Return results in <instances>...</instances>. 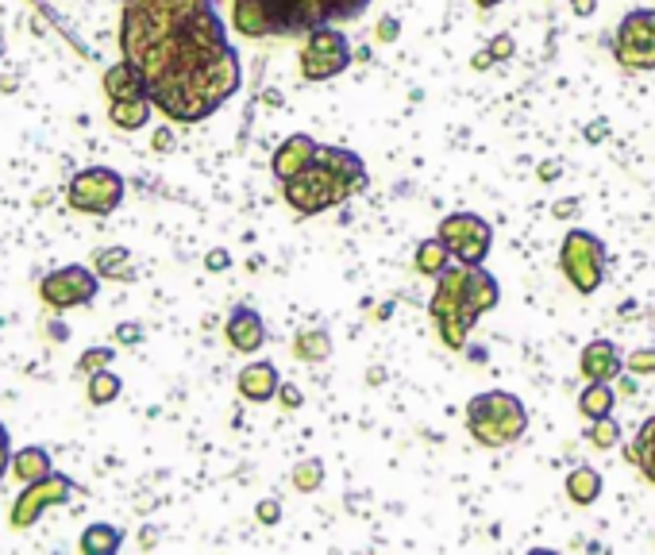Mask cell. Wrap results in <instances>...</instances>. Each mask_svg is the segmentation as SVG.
Returning a JSON list of instances; mask_svg holds the SVG:
<instances>
[{
  "label": "cell",
  "instance_id": "cell-21",
  "mask_svg": "<svg viewBox=\"0 0 655 555\" xmlns=\"http://www.w3.org/2000/svg\"><path fill=\"white\" fill-rule=\"evenodd\" d=\"M105 93H108V101H123V97H140V93H147V85H143V78L131 70V62H120L105 74Z\"/></svg>",
  "mask_w": 655,
  "mask_h": 555
},
{
  "label": "cell",
  "instance_id": "cell-11",
  "mask_svg": "<svg viewBox=\"0 0 655 555\" xmlns=\"http://www.w3.org/2000/svg\"><path fill=\"white\" fill-rule=\"evenodd\" d=\"M440 239L458 262H471V267H483V259L490 255L493 232L490 224L478 213H451L448 221L440 224Z\"/></svg>",
  "mask_w": 655,
  "mask_h": 555
},
{
  "label": "cell",
  "instance_id": "cell-7",
  "mask_svg": "<svg viewBox=\"0 0 655 555\" xmlns=\"http://www.w3.org/2000/svg\"><path fill=\"white\" fill-rule=\"evenodd\" d=\"M66 201H70L74 213L108 216L123 201V178L116 170H108V166H90V170L74 174V181L66 189Z\"/></svg>",
  "mask_w": 655,
  "mask_h": 555
},
{
  "label": "cell",
  "instance_id": "cell-24",
  "mask_svg": "<svg viewBox=\"0 0 655 555\" xmlns=\"http://www.w3.org/2000/svg\"><path fill=\"white\" fill-rule=\"evenodd\" d=\"M120 544H123V532L116 529V524H90V529L82 532V552L90 555H108Z\"/></svg>",
  "mask_w": 655,
  "mask_h": 555
},
{
  "label": "cell",
  "instance_id": "cell-26",
  "mask_svg": "<svg viewBox=\"0 0 655 555\" xmlns=\"http://www.w3.org/2000/svg\"><path fill=\"white\" fill-rule=\"evenodd\" d=\"M120 390H123V382H120V375H112V367L90 375V405H112V401L120 398Z\"/></svg>",
  "mask_w": 655,
  "mask_h": 555
},
{
  "label": "cell",
  "instance_id": "cell-35",
  "mask_svg": "<svg viewBox=\"0 0 655 555\" xmlns=\"http://www.w3.org/2000/svg\"><path fill=\"white\" fill-rule=\"evenodd\" d=\"M571 9H574V16H590V12L598 9V0H571Z\"/></svg>",
  "mask_w": 655,
  "mask_h": 555
},
{
  "label": "cell",
  "instance_id": "cell-34",
  "mask_svg": "<svg viewBox=\"0 0 655 555\" xmlns=\"http://www.w3.org/2000/svg\"><path fill=\"white\" fill-rule=\"evenodd\" d=\"M278 393H282V401H286L289 409L301 405V390H297V386H278Z\"/></svg>",
  "mask_w": 655,
  "mask_h": 555
},
{
  "label": "cell",
  "instance_id": "cell-27",
  "mask_svg": "<svg viewBox=\"0 0 655 555\" xmlns=\"http://www.w3.org/2000/svg\"><path fill=\"white\" fill-rule=\"evenodd\" d=\"M97 274L105 278H131L128 270V247H105L97 255Z\"/></svg>",
  "mask_w": 655,
  "mask_h": 555
},
{
  "label": "cell",
  "instance_id": "cell-15",
  "mask_svg": "<svg viewBox=\"0 0 655 555\" xmlns=\"http://www.w3.org/2000/svg\"><path fill=\"white\" fill-rule=\"evenodd\" d=\"M312 155H317V143H312L309 135H289L286 143H282L278 151H274V174H278L282 181L297 178V174L305 170V166L312 163Z\"/></svg>",
  "mask_w": 655,
  "mask_h": 555
},
{
  "label": "cell",
  "instance_id": "cell-33",
  "mask_svg": "<svg viewBox=\"0 0 655 555\" xmlns=\"http://www.w3.org/2000/svg\"><path fill=\"white\" fill-rule=\"evenodd\" d=\"M140 335H143L140 324H120V328H116V340H120V343H135Z\"/></svg>",
  "mask_w": 655,
  "mask_h": 555
},
{
  "label": "cell",
  "instance_id": "cell-17",
  "mask_svg": "<svg viewBox=\"0 0 655 555\" xmlns=\"http://www.w3.org/2000/svg\"><path fill=\"white\" fill-rule=\"evenodd\" d=\"M151 108H155V101H151L147 93H140V97H123V101H108V120H112L120 131H140V128H147Z\"/></svg>",
  "mask_w": 655,
  "mask_h": 555
},
{
  "label": "cell",
  "instance_id": "cell-22",
  "mask_svg": "<svg viewBox=\"0 0 655 555\" xmlns=\"http://www.w3.org/2000/svg\"><path fill=\"white\" fill-rule=\"evenodd\" d=\"M614 405H617V398H614V390H609V382H590L579 398V413L586 416V421L614 416Z\"/></svg>",
  "mask_w": 655,
  "mask_h": 555
},
{
  "label": "cell",
  "instance_id": "cell-32",
  "mask_svg": "<svg viewBox=\"0 0 655 555\" xmlns=\"http://www.w3.org/2000/svg\"><path fill=\"white\" fill-rule=\"evenodd\" d=\"M629 370L632 375H655V352H647V347L644 352H636L629 359Z\"/></svg>",
  "mask_w": 655,
  "mask_h": 555
},
{
  "label": "cell",
  "instance_id": "cell-36",
  "mask_svg": "<svg viewBox=\"0 0 655 555\" xmlns=\"http://www.w3.org/2000/svg\"><path fill=\"white\" fill-rule=\"evenodd\" d=\"M209 267H213V270H224V267H228V255H209Z\"/></svg>",
  "mask_w": 655,
  "mask_h": 555
},
{
  "label": "cell",
  "instance_id": "cell-28",
  "mask_svg": "<svg viewBox=\"0 0 655 555\" xmlns=\"http://www.w3.org/2000/svg\"><path fill=\"white\" fill-rule=\"evenodd\" d=\"M617 436H621V428H617L614 416H602V421H594V428H590V444H594V448H614Z\"/></svg>",
  "mask_w": 655,
  "mask_h": 555
},
{
  "label": "cell",
  "instance_id": "cell-4",
  "mask_svg": "<svg viewBox=\"0 0 655 555\" xmlns=\"http://www.w3.org/2000/svg\"><path fill=\"white\" fill-rule=\"evenodd\" d=\"M367 186V166L355 151L344 147H317L312 163L305 166L297 178L286 181V201L294 204L301 216L324 213V209H336L347 197H355Z\"/></svg>",
  "mask_w": 655,
  "mask_h": 555
},
{
  "label": "cell",
  "instance_id": "cell-30",
  "mask_svg": "<svg viewBox=\"0 0 655 555\" xmlns=\"http://www.w3.org/2000/svg\"><path fill=\"white\" fill-rule=\"evenodd\" d=\"M320 479H324V467H320L317 459H309V463H301V467H297V474H294L297 491H317Z\"/></svg>",
  "mask_w": 655,
  "mask_h": 555
},
{
  "label": "cell",
  "instance_id": "cell-2",
  "mask_svg": "<svg viewBox=\"0 0 655 555\" xmlns=\"http://www.w3.org/2000/svg\"><path fill=\"white\" fill-rule=\"evenodd\" d=\"M498 297H501L498 282L483 267L458 262V267L443 270L428 309H432V320L440 328V340L448 343L451 352H458L467 343L471 328L478 324L483 312H490L498 305Z\"/></svg>",
  "mask_w": 655,
  "mask_h": 555
},
{
  "label": "cell",
  "instance_id": "cell-38",
  "mask_svg": "<svg viewBox=\"0 0 655 555\" xmlns=\"http://www.w3.org/2000/svg\"><path fill=\"white\" fill-rule=\"evenodd\" d=\"M478 9H493V4H501V0H475Z\"/></svg>",
  "mask_w": 655,
  "mask_h": 555
},
{
  "label": "cell",
  "instance_id": "cell-9",
  "mask_svg": "<svg viewBox=\"0 0 655 555\" xmlns=\"http://www.w3.org/2000/svg\"><path fill=\"white\" fill-rule=\"evenodd\" d=\"M100 290V274L82 262H70V267L50 270L39 282V297L50 309H78V305H90Z\"/></svg>",
  "mask_w": 655,
  "mask_h": 555
},
{
  "label": "cell",
  "instance_id": "cell-25",
  "mask_svg": "<svg viewBox=\"0 0 655 555\" xmlns=\"http://www.w3.org/2000/svg\"><path fill=\"white\" fill-rule=\"evenodd\" d=\"M448 259H451V251L443 247V239H425L417 251V270L428 278H440L443 270H448Z\"/></svg>",
  "mask_w": 655,
  "mask_h": 555
},
{
  "label": "cell",
  "instance_id": "cell-1",
  "mask_svg": "<svg viewBox=\"0 0 655 555\" xmlns=\"http://www.w3.org/2000/svg\"><path fill=\"white\" fill-rule=\"evenodd\" d=\"M120 50L158 113L178 123L209 120L243 82L213 0H123Z\"/></svg>",
  "mask_w": 655,
  "mask_h": 555
},
{
  "label": "cell",
  "instance_id": "cell-3",
  "mask_svg": "<svg viewBox=\"0 0 655 555\" xmlns=\"http://www.w3.org/2000/svg\"><path fill=\"white\" fill-rule=\"evenodd\" d=\"M370 0H236V32L251 39L271 35H309L312 27L362 16Z\"/></svg>",
  "mask_w": 655,
  "mask_h": 555
},
{
  "label": "cell",
  "instance_id": "cell-39",
  "mask_svg": "<svg viewBox=\"0 0 655 555\" xmlns=\"http://www.w3.org/2000/svg\"><path fill=\"white\" fill-rule=\"evenodd\" d=\"M0 58H4V35H0Z\"/></svg>",
  "mask_w": 655,
  "mask_h": 555
},
{
  "label": "cell",
  "instance_id": "cell-8",
  "mask_svg": "<svg viewBox=\"0 0 655 555\" xmlns=\"http://www.w3.org/2000/svg\"><path fill=\"white\" fill-rule=\"evenodd\" d=\"M352 66V47H347V35H340L336 27H312L301 43V74L309 82H327V78L344 74Z\"/></svg>",
  "mask_w": 655,
  "mask_h": 555
},
{
  "label": "cell",
  "instance_id": "cell-29",
  "mask_svg": "<svg viewBox=\"0 0 655 555\" xmlns=\"http://www.w3.org/2000/svg\"><path fill=\"white\" fill-rule=\"evenodd\" d=\"M112 367V347H93V352H85L82 359H78V370L82 375H97V370Z\"/></svg>",
  "mask_w": 655,
  "mask_h": 555
},
{
  "label": "cell",
  "instance_id": "cell-12",
  "mask_svg": "<svg viewBox=\"0 0 655 555\" xmlns=\"http://www.w3.org/2000/svg\"><path fill=\"white\" fill-rule=\"evenodd\" d=\"M74 479H66V474L50 471L47 479L39 482H27V491L12 501V529H32L50 506H66V501L74 498Z\"/></svg>",
  "mask_w": 655,
  "mask_h": 555
},
{
  "label": "cell",
  "instance_id": "cell-23",
  "mask_svg": "<svg viewBox=\"0 0 655 555\" xmlns=\"http://www.w3.org/2000/svg\"><path fill=\"white\" fill-rule=\"evenodd\" d=\"M294 355L301 363H324L327 355H332V340H327V332H320V328H305V332H297Z\"/></svg>",
  "mask_w": 655,
  "mask_h": 555
},
{
  "label": "cell",
  "instance_id": "cell-5",
  "mask_svg": "<svg viewBox=\"0 0 655 555\" xmlns=\"http://www.w3.org/2000/svg\"><path fill=\"white\" fill-rule=\"evenodd\" d=\"M467 428L478 444H486V448H509V444L521 440L524 428H528V413H524L521 398L490 390V393L471 398Z\"/></svg>",
  "mask_w": 655,
  "mask_h": 555
},
{
  "label": "cell",
  "instance_id": "cell-16",
  "mask_svg": "<svg viewBox=\"0 0 655 555\" xmlns=\"http://www.w3.org/2000/svg\"><path fill=\"white\" fill-rule=\"evenodd\" d=\"M278 370L274 363H251V367L239 370V393L247 401H271L278 393Z\"/></svg>",
  "mask_w": 655,
  "mask_h": 555
},
{
  "label": "cell",
  "instance_id": "cell-10",
  "mask_svg": "<svg viewBox=\"0 0 655 555\" xmlns=\"http://www.w3.org/2000/svg\"><path fill=\"white\" fill-rule=\"evenodd\" d=\"M614 55L624 70H655V12L636 9L621 20Z\"/></svg>",
  "mask_w": 655,
  "mask_h": 555
},
{
  "label": "cell",
  "instance_id": "cell-6",
  "mask_svg": "<svg viewBox=\"0 0 655 555\" xmlns=\"http://www.w3.org/2000/svg\"><path fill=\"white\" fill-rule=\"evenodd\" d=\"M559 267H563L567 282H571L579 294H594L606 278V247H602L598 236L574 228L567 232L563 251H559Z\"/></svg>",
  "mask_w": 655,
  "mask_h": 555
},
{
  "label": "cell",
  "instance_id": "cell-31",
  "mask_svg": "<svg viewBox=\"0 0 655 555\" xmlns=\"http://www.w3.org/2000/svg\"><path fill=\"white\" fill-rule=\"evenodd\" d=\"M9 471H12V440H9L4 421H0V482H4V474Z\"/></svg>",
  "mask_w": 655,
  "mask_h": 555
},
{
  "label": "cell",
  "instance_id": "cell-18",
  "mask_svg": "<svg viewBox=\"0 0 655 555\" xmlns=\"http://www.w3.org/2000/svg\"><path fill=\"white\" fill-rule=\"evenodd\" d=\"M567 498H571L574 506H594V501L602 498V474L594 471V467H574V471L567 474Z\"/></svg>",
  "mask_w": 655,
  "mask_h": 555
},
{
  "label": "cell",
  "instance_id": "cell-19",
  "mask_svg": "<svg viewBox=\"0 0 655 555\" xmlns=\"http://www.w3.org/2000/svg\"><path fill=\"white\" fill-rule=\"evenodd\" d=\"M12 474H16L20 482H39V479H47L50 474V451L47 448H20L16 456H12Z\"/></svg>",
  "mask_w": 655,
  "mask_h": 555
},
{
  "label": "cell",
  "instance_id": "cell-14",
  "mask_svg": "<svg viewBox=\"0 0 655 555\" xmlns=\"http://www.w3.org/2000/svg\"><path fill=\"white\" fill-rule=\"evenodd\" d=\"M582 375L586 382H614L621 375V352L609 340H594L582 347Z\"/></svg>",
  "mask_w": 655,
  "mask_h": 555
},
{
  "label": "cell",
  "instance_id": "cell-13",
  "mask_svg": "<svg viewBox=\"0 0 655 555\" xmlns=\"http://www.w3.org/2000/svg\"><path fill=\"white\" fill-rule=\"evenodd\" d=\"M224 335H228V343L236 347V352H259L262 343H266V324H262V317L254 309L239 305V309L228 317Z\"/></svg>",
  "mask_w": 655,
  "mask_h": 555
},
{
  "label": "cell",
  "instance_id": "cell-37",
  "mask_svg": "<svg viewBox=\"0 0 655 555\" xmlns=\"http://www.w3.org/2000/svg\"><path fill=\"white\" fill-rule=\"evenodd\" d=\"M259 513H262V521H274V517H278V509H274V506H262Z\"/></svg>",
  "mask_w": 655,
  "mask_h": 555
},
{
  "label": "cell",
  "instance_id": "cell-20",
  "mask_svg": "<svg viewBox=\"0 0 655 555\" xmlns=\"http://www.w3.org/2000/svg\"><path fill=\"white\" fill-rule=\"evenodd\" d=\"M629 459L640 467V474H644V479L655 486V416H647L644 425H640L636 440H632V448H629Z\"/></svg>",
  "mask_w": 655,
  "mask_h": 555
}]
</instances>
